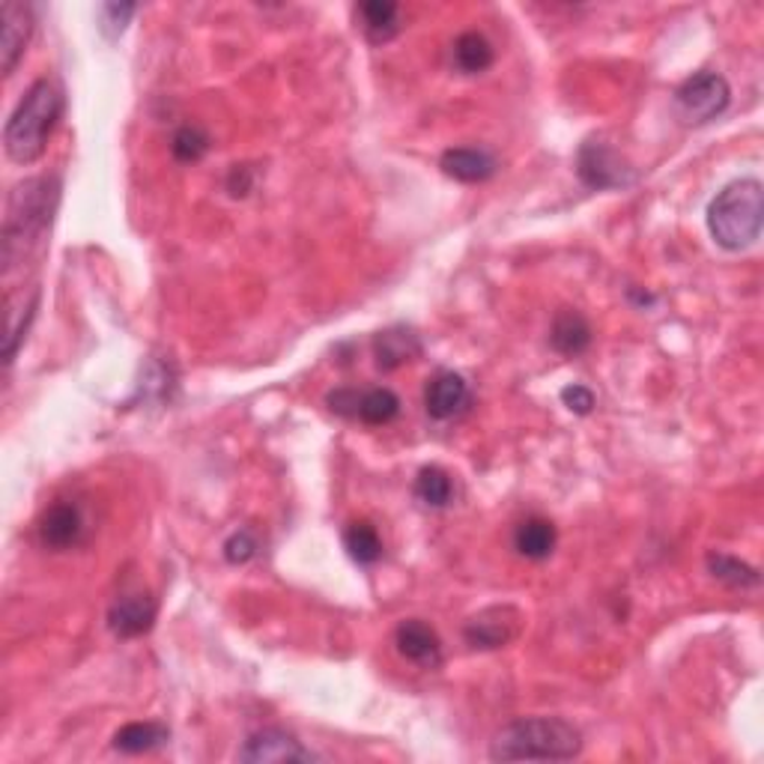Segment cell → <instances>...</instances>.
Instances as JSON below:
<instances>
[{
	"mask_svg": "<svg viewBox=\"0 0 764 764\" xmlns=\"http://www.w3.org/2000/svg\"><path fill=\"white\" fill-rule=\"evenodd\" d=\"M582 753V735L561 717L513 719L493 737V762H568Z\"/></svg>",
	"mask_w": 764,
	"mask_h": 764,
	"instance_id": "obj_2",
	"label": "cell"
},
{
	"mask_svg": "<svg viewBox=\"0 0 764 764\" xmlns=\"http://www.w3.org/2000/svg\"><path fill=\"white\" fill-rule=\"evenodd\" d=\"M209 135H206V129H200V126H195V123H188V126H183V129L174 135V140H170V149H174V159L186 161V165H192V161H200L209 153Z\"/></svg>",
	"mask_w": 764,
	"mask_h": 764,
	"instance_id": "obj_26",
	"label": "cell"
},
{
	"mask_svg": "<svg viewBox=\"0 0 764 764\" xmlns=\"http://www.w3.org/2000/svg\"><path fill=\"white\" fill-rule=\"evenodd\" d=\"M39 541L48 550H72L85 535V517L75 502H55L39 520Z\"/></svg>",
	"mask_w": 764,
	"mask_h": 764,
	"instance_id": "obj_11",
	"label": "cell"
},
{
	"mask_svg": "<svg viewBox=\"0 0 764 764\" xmlns=\"http://www.w3.org/2000/svg\"><path fill=\"white\" fill-rule=\"evenodd\" d=\"M170 741V728L165 723H129L114 735V750L129 755L153 753Z\"/></svg>",
	"mask_w": 764,
	"mask_h": 764,
	"instance_id": "obj_19",
	"label": "cell"
},
{
	"mask_svg": "<svg viewBox=\"0 0 764 764\" xmlns=\"http://www.w3.org/2000/svg\"><path fill=\"white\" fill-rule=\"evenodd\" d=\"M556 541H559V531H556V526L550 520H543V517H529V520H522L517 526V531H513V547H517L520 556H526L531 561L550 559L552 550H556Z\"/></svg>",
	"mask_w": 764,
	"mask_h": 764,
	"instance_id": "obj_18",
	"label": "cell"
},
{
	"mask_svg": "<svg viewBox=\"0 0 764 764\" xmlns=\"http://www.w3.org/2000/svg\"><path fill=\"white\" fill-rule=\"evenodd\" d=\"M37 302H39V293L33 290V296L25 298V293L21 296H10V302H7V341H3V362L10 364L12 359H16V350H19V344L25 341V332H28L30 320H33V314H37Z\"/></svg>",
	"mask_w": 764,
	"mask_h": 764,
	"instance_id": "obj_21",
	"label": "cell"
},
{
	"mask_svg": "<svg viewBox=\"0 0 764 764\" xmlns=\"http://www.w3.org/2000/svg\"><path fill=\"white\" fill-rule=\"evenodd\" d=\"M326 403H329V410L337 412V415H344V419H355L359 392H353V389H337V392L329 394Z\"/></svg>",
	"mask_w": 764,
	"mask_h": 764,
	"instance_id": "obj_30",
	"label": "cell"
},
{
	"mask_svg": "<svg viewBox=\"0 0 764 764\" xmlns=\"http://www.w3.org/2000/svg\"><path fill=\"white\" fill-rule=\"evenodd\" d=\"M156 616H159L156 597L147 595V591H135V595H123L120 600H114V606L108 609V627L120 639H138V636L153 630Z\"/></svg>",
	"mask_w": 764,
	"mask_h": 764,
	"instance_id": "obj_8",
	"label": "cell"
},
{
	"mask_svg": "<svg viewBox=\"0 0 764 764\" xmlns=\"http://www.w3.org/2000/svg\"><path fill=\"white\" fill-rule=\"evenodd\" d=\"M135 12H138L135 3H102L99 7V30H102V37L120 39Z\"/></svg>",
	"mask_w": 764,
	"mask_h": 764,
	"instance_id": "obj_27",
	"label": "cell"
},
{
	"mask_svg": "<svg viewBox=\"0 0 764 764\" xmlns=\"http://www.w3.org/2000/svg\"><path fill=\"white\" fill-rule=\"evenodd\" d=\"M469 382L460 376V373H439L428 382V392H424V410H428L430 419L437 421H451L457 419L460 412L469 407Z\"/></svg>",
	"mask_w": 764,
	"mask_h": 764,
	"instance_id": "obj_13",
	"label": "cell"
},
{
	"mask_svg": "<svg viewBox=\"0 0 764 764\" xmlns=\"http://www.w3.org/2000/svg\"><path fill=\"white\" fill-rule=\"evenodd\" d=\"M344 547L350 552V559L359 565H373L382 559V538L376 526L368 520L350 522L344 531Z\"/></svg>",
	"mask_w": 764,
	"mask_h": 764,
	"instance_id": "obj_24",
	"label": "cell"
},
{
	"mask_svg": "<svg viewBox=\"0 0 764 764\" xmlns=\"http://www.w3.org/2000/svg\"><path fill=\"white\" fill-rule=\"evenodd\" d=\"M257 550H261V543H257L252 529L234 531V535L224 541V559L231 561V565H245V561H252L254 556H257Z\"/></svg>",
	"mask_w": 764,
	"mask_h": 764,
	"instance_id": "obj_28",
	"label": "cell"
},
{
	"mask_svg": "<svg viewBox=\"0 0 764 764\" xmlns=\"http://www.w3.org/2000/svg\"><path fill=\"white\" fill-rule=\"evenodd\" d=\"M577 170L591 188H627L636 183V170L621 153L604 140H586L577 156Z\"/></svg>",
	"mask_w": 764,
	"mask_h": 764,
	"instance_id": "obj_6",
	"label": "cell"
},
{
	"mask_svg": "<svg viewBox=\"0 0 764 764\" xmlns=\"http://www.w3.org/2000/svg\"><path fill=\"white\" fill-rule=\"evenodd\" d=\"M764 192L753 177L735 179L708 206V231L726 252H744L762 236Z\"/></svg>",
	"mask_w": 764,
	"mask_h": 764,
	"instance_id": "obj_4",
	"label": "cell"
},
{
	"mask_svg": "<svg viewBox=\"0 0 764 764\" xmlns=\"http://www.w3.org/2000/svg\"><path fill=\"white\" fill-rule=\"evenodd\" d=\"M398 415H401V398L392 389H368V392L359 394L355 419L364 421V424L380 428V424H389Z\"/></svg>",
	"mask_w": 764,
	"mask_h": 764,
	"instance_id": "obj_22",
	"label": "cell"
},
{
	"mask_svg": "<svg viewBox=\"0 0 764 764\" xmlns=\"http://www.w3.org/2000/svg\"><path fill=\"white\" fill-rule=\"evenodd\" d=\"M359 19L373 46H385L401 33V7L392 0H368L359 7Z\"/></svg>",
	"mask_w": 764,
	"mask_h": 764,
	"instance_id": "obj_17",
	"label": "cell"
},
{
	"mask_svg": "<svg viewBox=\"0 0 764 764\" xmlns=\"http://www.w3.org/2000/svg\"><path fill=\"white\" fill-rule=\"evenodd\" d=\"M561 403H565L574 415H588V412L595 410V392L586 389V385H579V382H574L568 389H561Z\"/></svg>",
	"mask_w": 764,
	"mask_h": 764,
	"instance_id": "obj_29",
	"label": "cell"
},
{
	"mask_svg": "<svg viewBox=\"0 0 764 764\" xmlns=\"http://www.w3.org/2000/svg\"><path fill=\"white\" fill-rule=\"evenodd\" d=\"M245 174H248V168H239V165L231 170V183H227V186H231V195L239 197V195H248V192H252V183L245 179Z\"/></svg>",
	"mask_w": 764,
	"mask_h": 764,
	"instance_id": "obj_31",
	"label": "cell"
},
{
	"mask_svg": "<svg viewBox=\"0 0 764 764\" xmlns=\"http://www.w3.org/2000/svg\"><path fill=\"white\" fill-rule=\"evenodd\" d=\"M675 102L687 123H711L732 102V87L719 72H696L675 90Z\"/></svg>",
	"mask_w": 764,
	"mask_h": 764,
	"instance_id": "obj_5",
	"label": "cell"
},
{
	"mask_svg": "<svg viewBox=\"0 0 764 764\" xmlns=\"http://www.w3.org/2000/svg\"><path fill=\"white\" fill-rule=\"evenodd\" d=\"M442 174L457 183H484L496 174V156L481 147H451L439 159Z\"/></svg>",
	"mask_w": 764,
	"mask_h": 764,
	"instance_id": "obj_14",
	"label": "cell"
},
{
	"mask_svg": "<svg viewBox=\"0 0 764 764\" xmlns=\"http://www.w3.org/2000/svg\"><path fill=\"white\" fill-rule=\"evenodd\" d=\"M394 645H398L401 657H407L415 666H424V669H437L439 663H442V639L421 618L401 621L398 630H394Z\"/></svg>",
	"mask_w": 764,
	"mask_h": 764,
	"instance_id": "obj_12",
	"label": "cell"
},
{
	"mask_svg": "<svg viewBox=\"0 0 764 764\" xmlns=\"http://www.w3.org/2000/svg\"><path fill=\"white\" fill-rule=\"evenodd\" d=\"M520 625L522 618L513 606H493V609H484L476 618H469L463 636L472 648H505L520 634Z\"/></svg>",
	"mask_w": 764,
	"mask_h": 764,
	"instance_id": "obj_9",
	"label": "cell"
},
{
	"mask_svg": "<svg viewBox=\"0 0 764 764\" xmlns=\"http://www.w3.org/2000/svg\"><path fill=\"white\" fill-rule=\"evenodd\" d=\"M373 355H376V368L394 371V368L419 359L421 341L419 335H412L410 329H389V332H380L373 337Z\"/></svg>",
	"mask_w": 764,
	"mask_h": 764,
	"instance_id": "obj_16",
	"label": "cell"
},
{
	"mask_svg": "<svg viewBox=\"0 0 764 764\" xmlns=\"http://www.w3.org/2000/svg\"><path fill=\"white\" fill-rule=\"evenodd\" d=\"M415 499H419L424 508H448L451 499H454V481L448 476L445 469L439 467H424L415 478Z\"/></svg>",
	"mask_w": 764,
	"mask_h": 764,
	"instance_id": "obj_23",
	"label": "cell"
},
{
	"mask_svg": "<svg viewBox=\"0 0 764 764\" xmlns=\"http://www.w3.org/2000/svg\"><path fill=\"white\" fill-rule=\"evenodd\" d=\"M57 197H60V186L51 177L28 179L12 188L7 218H3V243H0L3 275H10L42 243L55 218Z\"/></svg>",
	"mask_w": 764,
	"mask_h": 764,
	"instance_id": "obj_1",
	"label": "cell"
},
{
	"mask_svg": "<svg viewBox=\"0 0 764 764\" xmlns=\"http://www.w3.org/2000/svg\"><path fill=\"white\" fill-rule=\"evenodd\" d=\"M0 25H3V33H0V57H3V75L16 72L21 55L30 42V33H33V16L25 3H16V0H3L0 3Z\"/></svg>",
	"mask_w": 764,
	"mask_h": 764,
	"instance_id": "obj_10",
	"label": "cell"
},
{
	"mask_svg": "<svg viewBox=\"0 0 764 764\" xmlns=\"http://www.w3.org/2000/svg\"><path fill=\"white\" fill-rule=\"evenodd\" d=\"M451 57H454V66L463 75H481L493 66L496 55L493 46H490V39L476 33V30H469V33H460V37L454 39V51H451Z\"/></svg>",
	"mask_w": 764,
	"mask_h": 764,
	"instance_id": "obj_20",
	"label": "cell"
},
{
	"mask_svg": "<svg viewBox=\"0 0 764 764\" xmlns=\"http://www.w3.org/2000/svg\"><path fill=\"white\" fill-rule=\"evenodd\" d=\"M550 344L561 355H579L591 346V326L577 308H561L552 317Z\"/></svg>",
	"mask_w": 764,
	"mask_h": 764,
	"instance_id": "obj_15",
	"label": "cell"
},
{
	"mask_svg": "<svg viewBox=\"0 0 764 764\" xmlns=\"http://www.w3.org/2000/svg\"><path fill=\"white\" fill-rule=\"evenodd\" d=\"M708 570L711 577L732 588H755L762 582V577H758V570L753 565H746V561L735 559V556H726V552H711Z\"/></svg>",
	"mask_w": 764,
	"mask_h": 764,
	"instance_id": "obj_25",
	"label": "cell"
},
{
	"mask_svg": "<svg viewBox=\"0 0 764 764\" xmlns=\"http://www.w3.org/2000/svg\"><path fill=\"white\" fill-rule=\"evenodd\" d=\"M63 114V94L55 81L39 78L30 85V90L21 96L16 111L7 120L3 129V147L16 165H33L46 153L48 138L55 131L57 120Z\"/></svg>",
	"mask_w": 764,
	"mask_h": 764,
	"instance_id": "obj_3",
	"label": "cell"
},
{
	"mask_svg": "<svg viewBox=\"0 0 764 764\" xmlns=\"http://www.w3.org/2000/svg\"><path fill=\"white\" fill-rule=\"evenodd\" d=\"M317 755L308 746H302L296 735H290L278 726L257 728L248 735L245 746L239 750V762L248 764H272V762H314Z\"/></svg>",
	"mask_w": 764,
	"mask_h": 764,
	"instance_id": "obj_7",
	"label": "cell"
}]
</instances>
